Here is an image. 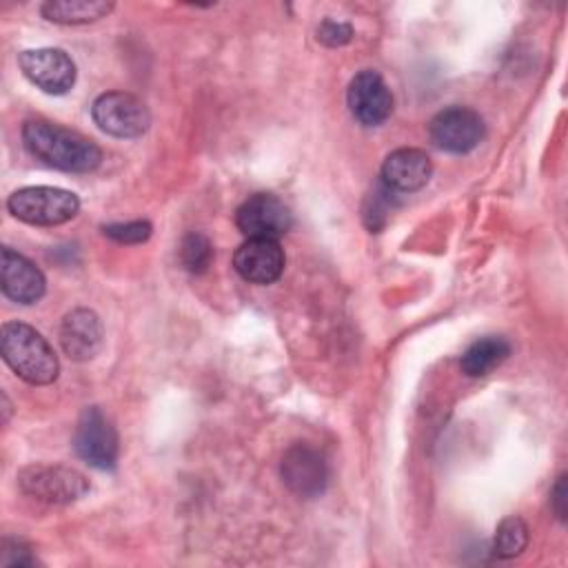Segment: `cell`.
I'll list each match as a JSON object with an SVG mask.
<instances>
[{
    "label": "cell",
    "instance_id": "obj_1",
    "mask_svg": "<svg viewBox=\"0 0 568 568\" xmlns=\"http://www.w3.org/2000/svg\"><path fill=\"white\" fill-rule=\"evenodd\" d=\"M22 142L36 160L67 173H89L102 162V151L95 142L47 120L24 122Z\"/></svg>",
    "mask_w": 568,
    "mask_h": 568
},
{
    "label": "cell",
    "instance_id": "obj_2",
    "mask_svg": "<svg viewBox=\"0 0 568 568\" xmlns=\"http://www.w3.org/2000/svg\"><path fill=\"white\" fill-rule=\"evenodd\" d=\"M0 346L9 368L27 384L47 386L58 377V355L33 326L24 322H4Z\"/></svg>",
    "mask_w": 568,
    "mask_h": 568
},
{
    "label": "cell",
    "instance_id": "obj_3",
    "mask_svg": "<svg viewBox=\"0 0 568 568\" xmlns=\"http://www.w3.org/2000/svg\"><path fill=\"white\" fill-rule=\"evenodd\" d=\"M7 209L20 222L33 226H58L80 211L75 193L58 186H24L9 195Z\"/></svg>",
    "mask_w": 568,
    "mask_h": 568
},
{
    "label": "cell",
    "instance_id": "obj_4",
    "mask_svg": "<svg viewBox=\"0 0 568 568\" xmlns=\"http://www.w3.org/2000/svg\"><path fill=\"white\" fill-rule=\"evenodd\" d=\"M22 493L47 504H71L89 493V481L82 473L69 466L31 464L18 473Z\"/></svg>",
    "mask_w": 568,
    "mask_h": 568
},
{
    "label": "cell",
    "instance_id": "obj_5",
    "mask_svg": "<svg viewBox=\"0 0 568 568\" xmlns=\"http://www.w3.org/2000/svg\"><path fill=\"white\" fill-rule=\"evenodd\" d=\"M91 115L104 133L115 138H138L151 124V113L146 104L133 93L124 91H109L95 98Z\"/></svg>",
    "mask_w": 568,
    "mask_h": 568
},
{
    "label": "cell",
    "instance_id": "obj_6",
    "mask_svg": "<svg viewBox=\"0 0 568 568\" xmlns=\"http://www.w3.org/2000/svg\"><path fill=\"white\" fill-rule=\"evenodd\" d=\"M486 133L484 120L468 106H446L428 124L430 142L446 153L473 151Z\"/></svg>",
    "mask_w": 568,
    "mask_h": 568
},
{
    "label": "cell",
    "instance_id": "obj_7",
    "mask_svg": "<svg viewBox=\"0 0 568 568\" xmlns=\"http://www.w3.org/2000/svg\"><path fill=\"white\" fill-rule=\"evenodd\" d=\"M73 446L75 453L93 468L109 470L118 462V433L98 406L82 410L75 426Z\"/></svg>",
    "mask_w": 568,
    "mask_h": 568
},
{
    "label": "cell",
    "instance_id": "obj_8",
    "mask_svg": "<svg viewBox=\"0 0 568 568\" xmlns=\"http://www.w3.org/2000/svg\"><path fill=\"white\" fill-rule=\"evenodd\" d=\"M18 64L27 80L44 93L62 95L75 84V64L62 49H27L18 55Z\"/></svg>",
    "mask_w": 568,
    "mask_h": 568
},
{
    "label": "cell",
    "instance_id": "obj_9",
    "mask_svg": "<svg viewBox=\"0 0 568 568\" xmlns=\"http://www.w3.org/2000/svg\"><path fill=\"white\" fill-rule=\"evenodd\" d=\"M235 224L246 237L277 240L293 226V215L277 195L255 193L240 204Z\"/></svg>",
    "mask_w": 568,
    "mask_h": 568
},
{
    "label": "cell",
    "instance_id": "obj_10",
    "mask_svg": "<svg viewBox=\"0 0 568 568\" xmlns=\"http://www.w3.org/2000/svg\"><path fill=\"white\" fill-rule=\"evenodd\" d=\"M282 481L297 497H317L324 493L328 481V466L324 455L308 444H293L280 464Z\"/></svg>",
    "mask_w": 568,
    "mask_h": 568
},
{
    "label": "cell",
    "instance_id": "obj_11",
    "mask_svg": "<svg viewBox=\"0 0 568 568\" xmlns=\"http://www.w3.org/2000/svg\"><path fill=\"white\" fill-rule=\"evenodd\" d=\"M353 118L364 126H379L393 113V93L377 71H359L346 91Z\"/></svg>",
    "mask_w": 568,
    "mask_h": 568
},
{
    "label": "cell",
    "instance_id": "obj_12",
    "mask_svg": "<svg viewBox=\"0 0 568 568\" xmlns=\"http://www.w3.org/2000/svg\"><path fill=\"white\" fill-rule=\"evenodd\" d=\"M284 251L277 240L248 237L233 255L235 271L251 284H271L284 271Z\"/></svg>",
    "mask_w": 568,
    "mask_h": 568
},
{
    "label": "cell",
    "instance_id": "obj_13",
    "mask_svg": "<svg viewBox=\"0 0 568 568\" xmlns=\"http://www.w3.org/2000/svg\"><path fill=\"white\" fill-rule=\"evenodd\" d=\"M2 277H0V286L2 293L18 304H36L44 291H47V282L42 271L27 260L22 253L4 246L2 248Z\"/></svg>",
    "mask_w": 568,
    "mask_h": 568
},
{
    "label": "cell",
    "instance_id": "obj_14",
    "mask_svg": "<svg viewBox=\"0 0 568 568\" xmlns=\"http://www.w3.org/2000/svg\"><path fill=\"white\" fill-rule=\"evenodd\" d=\"M433 162L422 149L404 146L393 151L382 164V182L395 193H413L428 184Z\"/></svg>",
    "mask_w": 568,
    "mask_h": 568
},
{
    "label": "cell",
    "instance_id": "obj_15",
    "mask_svg": "<svg viewBox=\"0 0 568 568\" xmlns=\"http://www.w3.org/2000/svg\"><path fill=\"white\" fill-rule=\"evenodd\" d=\"M102 322L91 308H73L64 315L60 326V344L71 359L87 362L95 357L102 348Z\"/></svg>",
    "mask_w": 568,
    "mask_h": 568
},
{
    "label": "cell",
    "instance_id": "obj_16",
    "mask_svg": "<svg viewBox=\"0 0 568 568\" xmlns=\"http://www.w3.org/2000/svg\"><path fill=\"white\" fill-rule=\"evenodd\" d=\"M510 355V344L504 337L486 335L475 339L462 355V371L468 377H484L497 366H501Z\"/></svg>",
    "mask_w": 568,
    "mask_h": 568
},
{
    "label": "cell",
    "instance_id": "obj_17",
    "mask_svg": "<svg viewBox=\"0 0 568 568\" xmlns=\"http://www.w3.org/2000/svg\"><path fill=\"white\" fill-rule=\"evenodd\" d=\"M113 2L104 0H49L42 4V16L58 24H87L111 13Z\"/></svg>",
    "mask_w": 568,
    "mask_h": 568
},
{
    "label": "cell",
    "instance_id": "obj_18",
    "mask_svg": "<svg viewBox=\"0 0 568 568\" xmlns=\"http://www.w3.org/2000/svg\"><path fill=\"white\" fill-rule=\"evenodd\" d=\"M526 546H528V526L521 517L510 515L497 526L490 550L497 559H513L521 555Z\"/></svg>",
    "mask_w": 568,
    "mask_h": 568
},
{
    "label": "cell",
    "instance_id": "obj_19",
    "mask_svg": "<svg viewBox=\"0 0 568 568\" xmlns=\"http://www.w3.org/2000/svg\"><path fill=\"white\" fill-rule=\"evenodd\" d=\"M395 206V191H390L382 180L373 186V191L366 195L362 206V220L364 224L377 233L388 222V215Z\"/></svg>",
    "mask_w": 568,
    "mask_h": 568
},
{
    "label": "cell",
    "instance_id": "obj_20",
    "mask_svg": "<svg viewBox=\"0 0 568 568\" xmlns=\"http://www.w3.org/2000/svg\"><path fill=\"white\" fill-rule=\"evenodd\" d=\"M213 260V244L202 233L184 235L180 244V262L189 273H204Z\"/></svg>",
    "mask_w": 568,
    "mask_h": 568
},
{
    "label": "cell",
    "instance_id": "obj_21",
    "mask_svg": "<svg viewBox=\"0 0 568 568\" xmlns=\"http://www.w3.org/2000/svg\"><path fill=\"white\" fill-rule=\"evenodd\" d=\"M102 233L120 244H140L146 242L151 235V224L146 220L124 222V224H106L102 226Z\"/></svg>",
    "mask_w": 568,
    "mask_h": 568
},
{
    "label": "cell",
    "instance_id": "obj_22",
    "mask_svg": "<svg viewBox=\"0 0 568 568\" xmlns=\"http://www.w3.org/2000/svg\"><path fill=\"white\" fill-rule=\"evenodd\" d=\"M351 38H353V27L348 22L324 20L317 27V40L326 47H342V44L351 42Z\"/></svg>",
    "mask_w": 568,
    "mask_h": 568
},
{
    "label": "cell",
    "instance_id": "obj_23",
    "mask_svg": "<svg viewBox=\"0 0 568 568\" xmlns=\"http://www.w3.org/2000/svg\"><path fill=\"white\" fill-rule=\"evenodd\" d=\"M36 559L31 557L29 548L22 546L20 541H4L2 550V566H33Z\"/></svg>",
    "mask_w": 568,
    "mask_h": 568
},
{
    "label": "cell",
    "instance_id": "obj_24",
    "mask_svg": "<svg viewBox=\"0 0 568 568\" xmlns=\"http://www.w3.org/2000/svg\"><path fill=\"white\" fill-rule=\"evenodd\" d=\"M550 504H552V510L557 515V519H566V475H561L557 479V484L552 486V493H550Z\"/></svg>",
    "mask_w": 568,
    "mask_h": 568
}]
</instances>
